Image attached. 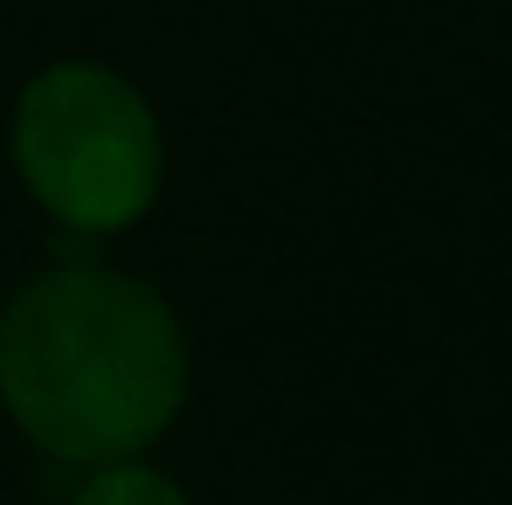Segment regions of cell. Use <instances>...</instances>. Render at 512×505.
Listing matches in <instances>:
<instances>
[{
    "label": "cell",
    "instance_id": "6da1fadb",
    "mask_svg": "<svg viewBox=\"0 0 512 505\" xmlns=\"http://www.w3.org/2000/svg\"><path fill=\"white\" fill-rule=\"evenodd\" d=\"M187 326L132 270L56 263L0 305V409L77 471L146 457L187 409Z\"/></svg>",
    "mask_w": 512,
    "mask_h": 505
},
{
    "label": "cell",
    "instance_id": "7a4b0ae2",
    "mask_svg": "<svg viewBox=\"0 0 512 505\" xmlns=\"http://www.w3.org/2000/svg\"><path fill=\"white\" fill-rule=\"evenodd\" d=\"M14 173L35 208L70 236H118L153 215L167 180V139L146 90L111 63H49L14 97Z\"/></svg>",
    "mask_w": 512,
    "mask_h": 505
},
{
    "label": "cell",
    "instance_id": "3957f363",
    "mask_svg": "<svg viewBox=\"0 0 512 505\" xmlns=\"http://www.w3.org/2000/svg\"><path fill=\"white\" fill-rule=\"evenodd\" d=\"M70 505H194L187 499V485L167 478L160 464H146V457H118V464H97L84 485H77V499Z\"/></svg>",
    "mask_w": 512,
    "mask_h": 505
}]
</instances>
